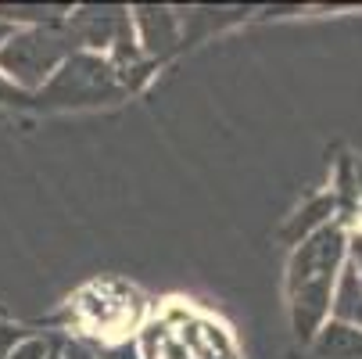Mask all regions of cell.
I'll return each instance as SVG.
<instances>
[{
    "mask_svg": "<svg viewBox=\"0 0 362 359\" xmlns=\"http://www.w3.org/2000/svg\"><path fill=\"white\" fill-rule=\"evenodd\" d=\"M22 338H25V334H22V327H18V324L0 320V359H8V355H11V348H15Z\"/></svg>",
    "mask_w": 362,
    "mask_h": 359,
    "instance_id": "obj_11",
    "label": "cell"
},
{
    "mask_svg": "<svg viewBox=\"0 0 362 359\" xmlns=\"http://www.w3.org/2000/svg\"><path fill=\"white\" fill-rule=\"evenodd\" d=\"M119 69L105 55H90V50H76V55L50 76V83L33 93V105H105L122 93Z\"/></svg>",
    "mask_w": 362,
    "mask_h": 359,
    "instance_id": "obj_3",
    "label": "cell"
},
{
    "mask_svg": "<svg viewBox=\"0 0 362 359\" xmlns=\"http://www.w3.org/2000/svg\"><path fill=\"white\" fill-rule=\"evenodd\" d=\"M11 36H15V25H11V22H4V18H0V47H4V43H8Z\"/></svg>",
    "mask_w": 362,
    "mask_h": 359,
    "instance_id": "obj_15",
    "label": "cell"
},
{
    "mask_svg": "<svg viewBox=\"0 0 362 359\" xmlns=\"http://www.w3.org/2000/svg\"><path fill=\"white\" fill-rule=\"evenodd\" d=\"M330 317L337 324H348V327H358L362 331V284H358L355 266H344L341 277H337V284H334Z\"/></svg>",
    "mask_w": 362,
    "mask_h": 359,
    "instance_id": "obj_6",
    "label": "cell"
},
{
    "mask_svg": "<svg viewBox=\"0 0 362 359\" xmlns=\"http://www.w3.org/2000/svg\"><path fill=\"white\" fill-rule=\"evenodd\" d=\"M358 194H362V169H358Z\"/></svg>",
    "mask_w": 362,
    "mask_h": 359,
    "instance_id": "obj_17",
    "label": "cell"
},
{
    "mask_svg": "<svg viewBox=\"0 0 362 359\" xmlns=\"http://www.w3.org/2000/svg\"><path fill=\"white\" fill-rule=\"evenodd\" d=\"M65 18L50 25L15 29V36L0 47V76H8L25 93H40L50 83V76L79 50Z\"/></svg>",
    "mask_w": 362,
    "mask_h": 359,
    "instance_id": "obj_2",
    "label": "cell"
},
{
    "mask_svg": "<svg viewBox=\"0 0 362 359\" xmlns=\"http://www.w3.org/2000/svg\"><path fill=\"white\" fill-rule=\"evenodd\" d=\"M50 359H62V348H54V355H50Z\"/></svg>",
    "mask_w": 362,
    "mask_h": 359,
    "instance_id": "obj_16",
    "label": "cell"
},
{
    "mask_svg": "<svg viewBox=\"0 0 362 359\" xmlns=\"http://www.w3.org/2000/svg\"><path fill=\"white\" fill-rule=\"evenodd\" d=\"M54 341H50V338H43V334H25L15 348H11V355L8 359H50V355H54Z\"/></svg>",
    "mask_w": 362,
    "mask_h": 359,
    "instance_id": "obj_8",
    "label": "cell"
},
{
    "mask_svg": "<svg viewBox=\"0 0 362 359\" xmlns=\"http://www.w3.org/2000/svg\"><path fill=\"white\" fill-rule=\"evenodd\" d=\"M0 105H33V93L18 90L8 76H0Z\"/></svg>",
    "mask_w": 362,
    "mask_h": 359,
    "instance_id": "obj_10",
    "label": "cell"
},
{
    "mask_svg": "<svg viewBox=\"0 0 362 359\" xmlns=\"http://www.w3.org/2000/svg\"><path fill=\"white\" fill-rule=\"evenodd\" d=\"M58 348H62V359H93V352L86 348V341H65Z\"/></svg>",
    "mask_w": 362,
    "mask_h": 359,
    "instance_id": "obj_13",
    "label": "cell"
},
{
    "mask_svg": "<svg viewBox=\"0 0 362 359\" xmlns=\"http://www.w3.org/2000/svg\"><path fill=\"white\" fill-rule=\"evenodd\" d=\"M129 22H133V36L140 43V50L147 58H165L180 47L183 40V22L173 8H154V4H144V8H133L129 11Z\"/></svg>",
    "mask_w": 362,
    "mask_h": 359,
    "instance_id": "obj_4",
    "label": "cell"
},
{
    "mask_svg": "<svg viewBox=\"0 0 362 359\" xmlns=\"http://www.w3.org/2000/svg\"><path fill=\"white\" fill-rule=\"evenodd\" d=\"M320 359H362V331L348 327V324H323V331L313 341Z\"/></svg>",
    "mask_w": 362,
    "mask_h": 359,
    "instance_id": "obj_5",
    "label": "cell"
},
{
    "mask_svg": "<svg viewBox=\"0 0 362 359\" xmlns=\"http://www.w3.org/2000/svg\"><path fill=\"white\" fill-rule=\"evenodd\" d=\"M86 348L93 352V359H144L136 341H100V345L86 341Z\"/></svg>",
    "mask_w": 362,
    "mask_h": 359,
    "instance_id": "obj_9",
    "label": "cell"
},
{
    "mask_svg": "<svg viewBox=\"0 0 362 359\" xmlns=\"http://www.w3.org/2000/svg\"><path fill=\"white\" fill-rule=\"evenodd\" d=\"M158 359H194V355H190V348H187L183 341H176V338H165V345H162Z\"/></svg>",
    "mask_w": 362,
    "mask_h": 359,
    "instance_id": "obj_12",
    "label": "cell"
},
{
    "mask_svg": "<svg viewBox=\"0 0 362 359\" xmlns=\"http://www.w3.org/2000/svg\"><path fill=\"white\" fill-rule=\"evenodd\" d=\"M334 212V198H313L305 205V209H298L294 216H291V223L280 230V241H287V244H301L305 237H313L316 230H323L327 227V216Z\"/></svg>",
    "mask_w": 362,
    "mask_h": 359,
    "instance_id": "obj_7",
    "label": "cell"
},
{
    "mask_svg": "<svg viewBox=\"0 0 362 359\" xmlns=\"http://www.w3.org/2000/svg\"><path fill=\"white\" fill-rule=\"evenodd\" d=\"M348 237L341 227L327 223L313 237H305L287 266V295H291V327L301 341H316L330 317L334 284L344 270Z\"/></svg>",
    "mask_w": 362,
    "mask_h": 359,
    "instance_id": "obj_1",
    "label": "cell"
},
{
    "mask_svg": "<svg viewBox=\"0 0 362 359\" xmlns=\"http://www.w3.org/2000/svg\"><path fill=\"white\" fill-rule=\"evenodd\" d=\"M351 255H355V263H351V266H355L358 284H362V237H355V241H351Z\"/></svg>",
    "mask_w": 362,
    "mask_h": 359,
    "instance_id": "obj_14",
    "label": "cell"
}]
</instances>
